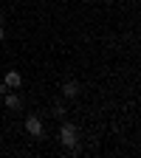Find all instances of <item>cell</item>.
Here are the masks:
<instances>
[{"label":"cell","mask_w":141,"mask_h":158,"mask_svg":"<svg viewBox=\"0 0 141 158\" xmlns=\"http://www.w3.org/2000/svg\"><path fill=\"white\" fill-rule=\"evenodd\" d=\"M59 141H62L71 152H79V130H76V124L62 122V127H59Z\"/></svg>","instance_id":"6da1fadb"},{"label":"cell","mask_w":141,"mask_h":158,"mask_svg":"<svg viewBox=\"0 0 141 158\" xmlns=\"http://www.w3.org/2000/svg\"><path fill=\"white\" fill-rule=\"evenodd\" d=\"M26 130H28L34 138H43V135H45V127H43V118H39V116H28V118H26Z\"/></svg>","instance_id":"7a4b0ae2"},{"label":"cell","mask_w":141,"mask_h":158,"mask_svg":"<svg viewBox=\"0 0 141 158\" xmlns=\"http://www.w3.org/2000/svg\"><path fill=\"white\" fill-rule=\"evenodd\" d=\"M3 102H6V107H9L11 113H17L20 107H23V99H20V93H14V90H6V93H3Z\"/></svg>","instance_id":"3957f363"},{"label":"cell","mask_w":141,"mask_h":158,"mask_svg":"<svg viewBox=\"0 0 141 158\" xmlns=\"http://www.w3.org/2000/svg\"><path fill=\"white\" fill-rule=\"evenodd\" d=\"M79 93H82V88H79L76 79H68V82L62 85V96H65V99H76Z\"/></svg>","instance_id":"277c9868"},{"label":"cell","mask_w":141,"mask_h":158,"mask_svg":"<svg viewBox=\"0 0 141 158\" xmlns=\"http://www.w3.org/2000/svg\"><path fill=\"white\" fill-rule=\"evenodd\" d=\"M3 82H6L9 90H17L20 85H23V76H20L17 71H6V79H3Z\"/></svg>","instance_id":"5b68a950"},{"label":"cell","mask_w":141,"mask_h":158,"mask_svg":"<svg viewBox=\"0 0 141 158\" xmlns=\"http://www.w3.org/2000/svg\"><path fill=\"white\" fill-rule=\"evenodd\" d=\"M65 113H68L65 102H62V99H56V102H54V116H65Z\"/></svg>","instance_id":"8992f818"},{"label":"cell","mask_w":141,"mask_h":158,"mask_svg":"<svg viewBox=\"0 0 141 158\" xmlns=\"http://www.w3.org/2000/svg\"><path fill=\"white\" fill-rule=\"evenodd\" d=\"M6 90H9V88H6V82H0V96H3Z\"/></svg>","instance_id":"52a82bcc"},{"label":"cell","mask_w":141,"mask_h":158,"mask_svg":"<svg viewBox=\"0 0 141 158\" xmlns=\"http://www.w3.org/2000/svg\"><path fill=\"white\" fill-rule=\"evenodd\" d=\"M0 40H6V28L3 26H0Z\"/></svg>","instance_id":"ba28073f"},{"label":"cell","mask_w":141,"mask_h":158,"mask_svg":"<svg viewBox=\"0 0 141 158\" xmlns=\"http://www.w3.org/2000/svg\"><path fill=\"white\" fill-rule=\"evenodd\" d=\"M0 26H3V11H0Z\"/></svg>","instance_id":"9c48e42d"}]
</instances>
